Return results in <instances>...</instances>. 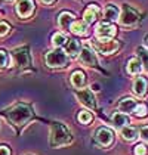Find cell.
Wrapping results in <instances>:
<instances>
[{
  "instance_id": "cell-1",
  "label": "cell",
  "mask_w": 148,
  "mask_h": 155,
  "mask_svg": "<svg viewBox=\"0 0 148 155\" xmlns=\"http://www.w3.org/2000/svg\"><path fill=\"white\" fill-rule=\"evenodd\" d=\"M71 142V133L61 123H53L50 127V146L59 148Z\"/></svg>"
},
{
  "instance_id": "cell-10",
  "label": "cell",
  "mask_w": 148,
  "mask_h": 155,
  "mask_svg": "<svg viewBox=\"0 0 148 155\" xmlns=\"http://www.w3.org/2000/svg\"><path fill=\"white\" fill-rule=\"evenodd\" d=\"M116 34V27L107 22H102L96 27V36L99 38H111V37Z\"/></svg>"
},
{
  "instance_id": "cell-6",
  "label": "cell",
  "mask_w": 148,
  "mask_h": 155,
  "mask_svg": "<svg viewBox=\"0 0 148 155\" xmlns=\"http://www.w3.org/2000/svg\"><path fill=\"white\" fill-rule=\"evenodd\" d=\"M13 61L18 67L21 68H25L30 65V53H28V48H19V49H15L12 53Z\"/></svg>"
},
{
  "instance_id": "cell-16",
  "label": "cell",
  "mask_w": 148,
  "mask_h": 155,
  "mask_svg": "<svg viewBox=\"0 0 148 155\" xmlns=\"http://www.w3.org/2000/svg\"><path fill=\"white\" fill-rule=\"evenodd\" d=\"M104 16H105V19H108V21H116V19H119V16H120V9H119L116 5H108V6L105 8Z\"/></svg>"
},
{
  "instance_id": "cell-3",
  "label": "cell",
  "mask_w": 148,
  "mask_h": 155,
  "mask_svg": "<svg viewBox=\"0 0 148 155\" xmlns=\"http://www.w3.org/2000/svg\"><path fill=\"white\" fill-rule=\"evenodd\" d=\"M46 64L50 68H59V67H65L67 65V53L61 50V49H55L50 50L46 55Z\"/></svg>"
},
{
  "instance_id": "cell-26",
  "label": "cell",
  "mask_w": 148,
  "mask_h": 155,
  "mask_svg": "<svg viewBox=\"0 0 148 155\" xmlns=\"http://www.w3.org/2000/svg\"><path fill=\"white\" fill-rule=\"evenodd\" d=\"M138 53H139V56L142 59V65L145 67V70L148 71V52L144 48H139L138 49Z\"/></svg>"
},
{
  "instance_id": "cell-5",
  "label": "cell",
  "mask_w": 148,
  "mask_h": 155,
  "mask_svg": "<svg viewBox=\"0 0 148 155\" xmlns=\"http://www.w3.org/2000/svg\"><path fill=\"white\" fill-rule=\"evenodd\" d=\"M95 48L98 49L101 53L110 55V53H114L119 49V41L111 40V38H101L99 41H95Z\"/></svg>"
},
{
  "instance_id": "cell-32",
  "label": "cell",
  "mask_w": 148,
  "mask_h": 155,
  "mask_svg": "<svg viewBox=\"0 0 148 155\" xmlns=\"http://www.w3.org/2000/svg\"><path fill=\"white\" fill-rule=\"evenodd\" d=\"M45 3H52V2H55V0H43Z\"/></svg>"
},
{
  "instance_id": "cell-15",
  "label": "cell",
  "mask_w": 148,
  "mask_h": 155,
  "mask_svg": "<svg viewBox=\"0 0 148 155\" xmlns=\"http://www.w3.org/2000/svg\"><path fill=\"white\" fill-rule=\"evenodd\" d=\"M127 124H129V118H127L126 114H123V112H116L113 115V126L116 129H122V127L127 126Z\"/></svg>"
},
{
  "instance_id": "cell-23",
  "label": "cell",
  "mask_w": 148,
  "mask_h": 155,
  "mask_svg": "<svg viewBox=\"0 0 148 155\" xmlns=\"http://www.w3.org/2000/svg\"><path fill=\"white\" fill-rule=\"evenodd\" d=\"M67 41H68V38H67V36H64L62 33H56V34H53V37H52V43H53L56 48L64 46Z\"/></svg>"
},
{
  "instance_id": "cell-20",
  "label": "cell",
  "mask_w": 148,
  "mask_h": 155,
  "mask_svg": "<svg viewBox=\"0 0 148 155\" xmlns=\"http://www.w3.org/2000/svg\"><path fill=\"white\" fill-rule=\"evenodd\" d=\"M122 136H123V139H126V140H135L136 137H138V130L133 129V127L124 126V127H122Z\"/></svg>"
},
{
  "instance_id": "cell-22",
  "label": "cell",
  "mask_w": 148,
  "mask_h": 155,
  "mask_svg": "<svg viewBox=\"0 0 148 155\" xmlns=\"http://www.w3.org/2000/svg\"><path fill=\"white\" fill-rule=\"evenodd\" d=\"M65 53H68L71 58H76L79 53H80V43L77 41V40H71L68 45H67V52Z\"/></svg>"
},
{
  "instance_id": "cell-28",
  "label": "cell",
  "mask_w": 148,
  "mask_h": 155,
  "mask_svg": "<svg viewBox=\"0 0 148 155\" xmlns=\"http://www.w3.org/2000/svg\"><path fill=\"white\" fill-rule=\"evenodd\" d=\"M139 136H141V139H142L144 142L148 143V126H144V127L139 130Z\"/></svg>"
},
{
  "instance_id": "cell-13",
  "label": "cell",
  "mask_w": 148,
  "mask_h": 155,
  "mask_svg": "<svg viewBox=\"0 0 148 155\" xmlns=\"http://www.w3.org/2000/svg\"><path fill=\"white\" fill-rule=\"evenodd\" d=\"M98 15H99L98 6H95V5H90L86 11H85V13H83L85 22H86V24H92V22H93V21L98 18Z\"/></svg>"
},
{
  "instance_id": "cell-4",
  "label": "cell",
  "mask_w": 148,
  "mask_h": 155,
  "mask_svg": "<svg viewBox=\"0 0 148 155\" xmlns=\"http://www.w3.org/2000/svg\"><path fill=\"white\" fill-rule=\"evenodd\" d=\"M120 18V24L122 25H126V27H130V25H135L139 19L138 13L127 5H124L123 9H122V15L119 16Z\"/></svg>"
},
{
  "instance_id": "cell-12",
  "label": "cell",
  "mask_w": 148,
  "mask_h": 155,
  "mask_svg": "<svg viewBox=\"0 0 148 155\" xmlns=\"http://www.w3.org/2000/svg\"><path fill=\"white\" fill-rule=\"evenodd\" d=\"M147 78H144V77H138L135 81H133V93L136 96H144L145 95V92H147Z\"/></svg>"
},
{
  "instance_id": "cell-25",
  "label": "cell",
  "mask_w": 148,
  "mask_h": 155,
  "mask_svg": "<svg viewBox=\"0 0 148 155\" xmlns=\"http://www.w3.org/2000/svg\"><path fill=\"white\" fill-rule=\"evenodd\" d=\"M79 121L83 123V124H89V123L92 121V114L87 112V111H82V112L79 114Z\"/></svg>"
},
{
  "instance_id": "cell-18",
  "label": "cell",
  "mask_w": 148,
  "mask_h": 155,
  "mask_svg": "<svg viewBox=\"0 0 148 155\" xmlns=\"http://www.w3.org/2000/svg\"><path fill=\"white\" fill-rule=\"evenodd\" d=\"M142 70V62L138 59V58H132V59L127 62V72L135 75V74H139Z\"/></svg>"
},
{
  "instance_id": "cell-11",
  "label": "cell",
  "mask_w": 148,
  "mask_h": 155,
  "mask_svg": "<svg viewBox=\"0 0 148 155\" xmlns=\"http://www.w3.org/2000/svg\"><path fill=\"white\" fill-rule=\"evenodd\" d=\"M96 140H98L102 146H108L113 142V131L105 129V127H101L96 130Z\"/></svg>"
},
{
  "instance_id": "cell-27",
  "label": "cell",
  "mask_w": 148,
  "mask_h": 155,
  "mask_svg": "<svg viewBox=\"0 0 148 155\" xmlns=\"http://www.w3.org/2000/svg\"><path fill=\"white\" fill-rule=\"evenodd\" d=\"M8 62H9V59H8V53L3 52V50H0V67H6Z\"/></svg>"
},
{
  "instance_id": "cell-21",
  "label": "cell",
  "mask_w": 148,
  "mask_h": 155,
  "mask_svg": "<svg viewBox=\"0 0 148 155\" xmlns=\"http://www.w3.org/2000/svg\"><path fill=\"white\" fill-rule=\"evenodd\" d=\"M71 84H73L76 89L82 87L85 84V74L82 71H74L71 74Z\"/></svg>"
},
{
  "instance_id": "cell-2",
  "label": "cell",
  "mask_w": 148,
  "mask_h": 155,
  "mask_svg": "<svg viewBox=\"0 0 148 155\" xmlns=\"http://www.w3.org/2000/svg\"><path fill=\"white\" fill-rule=\"evenodd\" d=\"M9 118H11L13 124L21 126V124L27 123L31 118V109L28 107H25V105H16L9 111Z\"/></svg>"
},
{
  "instance_id": "cell-29",
  "label": "cell",
  "mask_w": 148,
  "mask_h": 155,
  "mask_svg": "<svg viewBox=\"0 0 148 155\" xmlns=\"http://www.w3.org/2000/svg\"><path fill=\"white\" fill-rule=\"evenodd\" d=\"M9 33V24H6V22H0V37L6 36Z\"/></svg>"
},
{
  "instance_id": "cell-19",
  "label": "cell",
  "mask_w": 148,
  "mask_h": 155,
  "mask_svg": "<svg viewBox=\"0 0 148 155\" xmlns=\"http://www.w3.org/2000/svg\"><path fill=\"white\" fill-rule=\"evenodd\" d=\"M70 30H71V33L74 34H80V36H83V34H86V30H87V24L83 21V22H80V21H73L71 25H70Z\"/></svg>"
},
{
  "instance_id": "cell-31",
  "label": "cell",
  "mask_w": 148,
  "mask_h": 155,
  "mask_svg": "<svg viewBox=\"0 0 148 155\" xmlns=\"http://www.w3.org/2000/svg\"><path fill=\"white\" fill-rule=\"evenodd\" d=\"M0 155H11V151L6 146H0Z\"/></svg>"
},
{
  "instance_id": "cell-14",
  "label": "cell",
  "mask_w": 148,
  "mask_h": 155,
  "mask_svg": "<svg viewBox=\"0 0 148 155\" xmlns=\"http://www.w3.org/2000/svg\"><path fill=\"white\" fill-rule=\"evenodd\" d=\"M73 21H76V18H74L73 13H70V12H62L59 15V18H58L59 27L64 28V30H70V25H71Z\"/></svg>"
},
{
  "instance_id": "cell-8",
  "label": "cell",
  "mask_w": 148,
  "mask_h": 155,
  "mask_svg": "<svg viewBox=\"0 0 148 155\" xmlns=\"http://www.w3.org/2000/svg\"><path fill=\"white\" fill-rule=\"evenodd\" d=\"M34 11V3L33 0H19L16 5V12L21 18H28Z\"/></svg>"
},
{
  "instance_id": "cell-7",
  "label": "cell",
  "mask_w": 148,
  "mask_h": 155,
  "mask_svg": "<svg viewBox=\"0 0 148 155\" xmlns=\"http://www.w3.org/2000/svg\"><path fill=\"white\" fill-rule=\"evenodd\" d=\"M76 96H77V99L87 108H95V105H96V102H95V96H93V93H92V90H89V89L77 90V92H76Z\"/></svg>"
},
{
  "instance_id": "cell-33",
  "label": "cell",
  "mask_w": 148,
  "mask_h": 155,
  "mask_svg": "<svg viewBox=\"0 0 148 155\" xmlns=\"http://www.w3.org/2000/svg\"><path fill=\"white\" fill-rule=\"evenodd\" d=\"M145 45H147V48H148V36L145 37Z\"/></svg>"
},
{
  "instance_id": "cell-17",
  "label": "cell",
  "mask_w": 148,
  "mask_h": 155,
  "mask_svg": "<svg viewBox=\"0 0 148 155\" xmlns=\"http://www.w3.org/2000/svg\"><path fill=\"white\" fill-rule=\"evenodd\" d=\"M136 107V102L133 99H130V97H126L123 101H120V104H119V109L123 112V114H129V112H133V109Z\"/></svg>"
},
{
  "instance_id": "cell-24",
  "label": "cell",
  "mask_w": 148,
  "mask_h": 155,
  "mask_svg": "<svg viewBox=\"0 0 148 155\" xmlns=\"http://www.w3.org/2000/svg\"><path fill=\"white\" fill-rule=\"evenodd\" d=\"M133 112H135L136 117H145L148 112V108L145 104H139V105H136L135 109H133Z\"/></svg>"
},
{
  "instance_id": "cell-9",
  "label": "cell",
  "mask_w": 148,
  "mask_h": 155,
  "mask_svg": "<svg viewBox=\"0 0 148 155\" xmlns=\"http://www.w3.org/2000/svg\"><path fill=\"white\" fill-rule=\"evenodd\" d=\"M80 59H82V62L85 65H89V67H96V64H98L95 53L92 52V49L89 46H86V48H83L80 50Z\"/></svg>"
},
{
  "instance_id": "cell-30",
  "label": "cell",
  "mask_w": 148,
  "mask_h": 155,
  "mask_svg": "<svg viewBox=\"0 0 148 155\" xmlns=\"http://www.w3.org/2000/svg\"><path fill=\"white\" fill-rule=\"evenodd\" d=\"M135 155H147V148L144 145L135 146Z\"/></svg>"
}]
</instances>
